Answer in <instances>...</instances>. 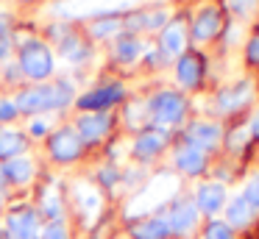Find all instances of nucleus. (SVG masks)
I'll list each match as a JSON object with an SVG mask.
<instances>
[{"label": "nucleus", "instance_id": "nucleus-34", "mask_svg": "<svg viewBox=\"0 0 259 239\" xmlns=\"http://www.w3.org/2000/svg\"><path fill=\"white\" fill-rule=\"evenodd\" d=\"M248 61L251 64H259V36H253L248 42Z\"/></svg>", "mask_w": 259, "mask_h": 239}, {"label": "nucleus", "instance_id": "nucleus-7", "mask_svg": "<svg viewBox=\"0 0 259 239\" xmlns=\"http://www.w3.org/2000/svg\"><path fill=\"white\" fill-rule=\"evenodd\" d=\"M164 220H167V225H170V233L184 236V233H190L192 228L198 225V206L192 203V200H176V203L170 206V211L164 214Z\"/></svg>", "mask_w": 259, "mask_h": 239}, {"label": "nucleus", "instance_id": "nucleus-2", "mask_svg": "<svg viewBox=\"0 0 259 239\" xmlns=\"http://www.w3.org/2000/svg\"><path fill=\"white\" fill-rule=\"evenodd\" d=\"M73 100V86L70 83H51V86H34V89H25L20 92V98L14 100L17 111H48V109H62Z\"/></svg>", "mask_w": 259, "mask_h": 239}, {"label": "nucleus", "instance_id": "nucleus-21", "mask_svg": "<svg viewBox=\"0 0 259 239\" xmlns=\"http://www.w3.org/2000/svg\"><path fill=\"white\" fill-rule=\"evenodd\" d=\"M167 233H170V225L164 217H148V220H140L131 228L134 239H164Z\"/></svg>", "mask_w": 259, "mask_h": 239}, {"label": "nucleus", "instance_id": "nucleus-37", "mask_svg": "<svg viewBox=\"0 0 259 239\" xmlns=\"http://www.w3.org/2000/svg\"><path fill=\"white\" fill-rule=\"evenodd\" d=\"M251 136H259V114H253L251 120Z\"/></svg>", "mask_w": 259, "mask_h": 239}, {"label": "nucleus", "instance_id": "nucleus-24", "mask_svg": "<svg viewBox=\"0 0 259 239\" xmlns=\"http://www.w3.org/2000/svg\"><path fill=\"white\" fill-rule=\"evenodd\" d=\"M25 148V136L20 131H12V128H0V159H17Z\"/></svg>", "mask_w": 259, "mask_h": 239}, {"label": "nucleus", "instance_id": "nucleus-25", "mask_svg": "<svg viewBox=\"0 0 259 239\" xmlns=\"http://www.w3.org/2000/svg\"><path fill=\"white\" fill-rule=\"evenodd\" d=\"M142 42L137 36H120L117 42H114V56H117L123 64H131V61H137L142 56Z\"/></svg>", "mask_w": 259, "mask_h": 239}, {"label": "nucleus", "instance_id": "nucleus-36", "mask_svg": "<svg viewBox=\"0 0 259 239\" xmlns=\"http://www.w3.org/2000/svg\"><path fill=\"white\" fill-rule=\"evenodd\" d=\"M101 175H103V181H106V183L117 181V172H112V170H101Z\"/></svg>", "mask_w": 259, "mask_h": 239}, {"label": "nucleus", "instance_id": "nucleus-10", "mask_svg": "<svg viewBox=\"0 0 259 239\" xmlns=\"http://www.w3.org/2000/svg\"><path fill=\"white\" fill-rule=\"evenodd\" d=\"M220 139H223V131H220L218 122L198 120V122H192V125L187 128V145L203 150V153H206V150H212V148H218Z\"/></svg>", "mask_w": 259, "mask_h": 239}, {"label": "nucleus", "instance_id": "nucleus-26", "mask_svg": "<svg viewBox=\"0 0 259 239\" xmlns=\"http://www.w3.org/2000/svg\"><path fill=\"white\" fill-rule=\"evenodd\" d=\"M123 28V20H117V17H103V20H95L92 22V36L95 39H106V36H114V33Z\"/></svg>", "mask_w": 259, "mask_h": 239}, {"label": "nucleus", "instance_id": "nucleus-16", "mask_svg": "<svg viewBox=\"0 0 259 239\" xmlns=\"http://www.w3.org/2000/svg\"><path fill=\"white\" fill-rule=\"evenodd\" d=\"M201 75H203V61L201 56L195 53H181L179 56V64H176V78L184 89H195L201 83Z\"/></svg>", "mask_w": 259, "mask_h": 239}, {"label": "nucleus", "instance_id": "nucleus-18", "mask_svg": "<svg viewBox=\"0 0 259 239\" xmlns=\"http://www.w3.org/2000/svg\"><path fill=\"white\" fill-rule=\"evenodd\" d=\"M159 44H162L164 56H181L187 47V28L184 22H167L162 28V36H159Z\"/></svg>", "mask_w": 259, "mask_h": 239}, {"label": "nucleus", "instance_id": "nucleus-27", "mask_svg": "<svg viewBox=\"0 0 259 239\" xmlns=\"http://www.w3.org/2000/svg\"><path fill=\"white\" fill-rule=\"evenodd\" d=\"M42 214L53 222H62V203H59V195L53 189L42 192Z\"/></svg>", "mask_w": 259, "mask_h": 239}, {"label": "nucleus", "instance_id": "nucleus-11", "mask_svg": "<svg viewBox=\"0 0 259 239\" xmlns=\"http://www.w3.org/2000/svg\"><path fill=\"white\" fill-rule=\"evenodd\" d=\"M220 25H223L220 11L214 9V6H206V9H201L195 14V20H192L190 36L195 39V42H209V39H214L220 33Z\"/></svg>", "mask_w": 259, "mask_h": 239}, {"label": "nucleus", "instance_id": "nucleus-8", "mask_svg": "<svg viewBox=\"0 0 259 239\" xmlns=\"http://www.w3.org/2000/svg\"><path fill=\"white\" fill-rule=\"evenodd\" d=\"M251 98H253L251 81H240V83H234V86L220 89L218 98H214V106H218V111H223V114H231V111L245 109V106L251 103Z\"/></svg>", "mask_w": 259, "mask_h": 239}, {"label": "nucleus", "instance_id": "nucleus-3", "mask_svg": "<svg viewBox=\"0 0 259 239\" xmlns=\"http://www.w3.org/2000/svg\"><path fill=\"white\" fill-rule=\"evenodd\" d=\"M137 0H59L51 6V11L64 20H75V17H112L117 11L131 9Z\"/></svg>", "mask_w": 259, "mask_h": 239}, {"label": "nucleus", "instance_id": "nucleus-9", "mask_svg": "<svg viewBox=\"0 0 259 239\" xmlns=\"http://www.w3.org/2000/svg\"><path fill=\"white\" fill-rule=\"evenodd\" d=\"M125 94V89L120 86V83H106V86H98L92 89V92H87L84 98H78V106L87 111H103L109 109V106L120 103Z\"/></svg>", "mask_w": 259, "mask_h": 239}, {"label": "nucleus", "instance_id": "nucleus-15", "mask_svg": "<svg viewBox=\"0 0 259 239\" xmlns=\"http://www.w3.org/2000/svg\"><path fill=\"white\" fill-rule=\"evenodd\" d=\"M195 206H198V211L214 217L226 206V189H223V183H214V181L201 183V186H198V192H195Z\"/></svg>", "mask_w": 259, "mask_h": 239}, {"label": "nucleus", "instance_id": "nucleus-22", "mask_svg": "<svg viewBox=\"0 0 259 239\" xmlns=\"http://www.w3.org/2000/svg\"><path fill=\"white\" fill-rule=\"evenodd\" d=\"M226 220H229V225H237V228H245L253 220V209L245 203L242 195H237L226 203Z\"/></svg>", "mask_w": 259, "mask_h": 239}, {"label": "nucleus", "instance_id": "nucleus-14", "mask_svg": "<svg viewBox=\"0 0 259 239\" xmlns=\"http://www.w3.org/2000/svg\"><path fill=\"white\" fill-rule=\"evenodd\" d=\"M73 200H75V209L81 211L87 222H95L98 211H101V192H98L92 183H73Z\"/></svg>", "mask_w": 259, "mask_h": 239}, {"label": "nucleus", "instance_id": "nucleus-23", "mask_svg": "<svg viewBox=\"0 0 259 239\" xmlns=\"http://www.w3.org/2000/svg\"><path fill=\"white\" fill-rule=\"evenodd\" d=\"M3 175L12 183H28L31 175H34V164H31V159H25V156L9 159L6 164H3Z\"/></svg>", "mask_w": 259, "mask_h": 239}, {"label": "nucleus", "instance_id": "nucleus-35", "mask_svg": "<svg viewBox=\"0 0 259 239\" xmlns=\"http://www.w3.org/2000/svg\"><path fill=\"white\" fill-rule=\"evenodd\" d=\"M31 133H34V136H45L48 133V120H34L31 122Z\"/></svg>", "mask_w": 259, "mask_h": 239}, {"label": "nucleus", "instance_id": "nucleus-6", "mask_svg": "<svg viewBox=\"0 0 259 239\" xmlns=\"http://www.w3.org/2000/svg\"><path fill=\"white\" fill-rule=\"evenodd\" d=\"M81 136L75 128H59L56 133L51 136L48 148H51V156L56 161H75L81 156Z\"/></svg>", "mask_w": 259, "mask_h": 239}, {"label": "nucleus", "instance_id": "nucleus-20", "mask_svg": "<svg viewBox=\"0 0 259 239\" xmlns=\"http://www.w3.org/2000/svg\"><path fill=\"white\" fill-rule=\"evenodd\" d=\"M167 20H170L167 9H151V11H140V14L128 17L123 25L131 28V31H156V28L167 25Z\"/></svg>", "mask_w": 259, "mask_h": 239}, {"label": "nucleus", "instance_id": "nucleus-5", "mask_svg": "<svg viewBox=\"0 0 259 239\" xmlns=\"http://www.w3.org/2000/svg\"><path fill=\"white\" fill-rule=\"evenodd\" d=\"M20 67H23V72L28 78L42 81V78H48L53 72V53L42 42H28L20 50Z\"/></svg>", "mask_w": 259, "mask_h": 239}, {"label": "nucleus", "instance_id": "nucleus-13", "mask_svg": "<svg viewBox=\"0 0 259 239\" xmlns=\"http://www.w3.org/2000/svg\"><path fill=\"white\" fill-rule=\"evenodd\" d=\"M9 225V233H12L14 239H39V217H36V211L31 209H20V211H12L6 220Z\"/></svg>", "mask_w": 259, "mask_h": 239}, {"label": "nucleus", "instance_id": "nucleus-4", "mask_svg": "<svg viewBox=\"0 0 259 239\" xmlns=\"http://www.w3.org/2000/svg\"><path fill=\"white\" fill-rule=\"evenodd\" d=\"M148 111L159 125H179L187 114V100L173 89H162L148 100Z\"/></svg>", "mask_w": 259, "mask_h": 239}, {"label": "nucleus", "instance_id": "nucleus-38", "mask_svg": "<svg viewBox=\"0 0 259 239\" xmlns=\"http://www.w3.org/2000/svg\"><path fill=\"white\" fill-rule=\"evenodd\" d=\"M3 183H6V175H3V167H0V189H3Z\"/></svg>", "mask_w": 259, "mask_h": 239}, {"label": "nucleus", "instance_id": "nucleus-31", "mask_svg": "<svg viewBox=\"0 0 259 239\" xmlns=\"http://www.w3.org/2000/svg\"><path fill=\"white\" fill-rule=\"evenodd\" d=\"M62 53L67 56L70 61H78L81 56H84V47L78 44V39H64V44H62Z\"/></svg>", "mask_w": 259, "mask_h": 239}, {"label": "nucleus", "instance_id": "nucleus-12", "mask_svg": "<svg viewBox=\"0 0 259 239\" xmlns=\"http://www.w3.org/2000/svg\"><path fill=\"white\" fill-rule=\"evenodd\" d=\"M109 128H112V120L106 111H87V114H81L75 131H78L81 142H101L109 133Z\"/></svg>", "mask_w": 259, "mask_h": 239}, {"label": "nucleus", "instance_id": "nucleus-32", "mask_svg": "<svg viewBox=\"0 0 259 239\" xmlns=\"http://www.w3.org/2000/svg\"><path fill=\"white\" fill-rule=\"evenodd\" d=\"M39 239H67V228H64L62 222H51V225L42 231Z\"/></svg>", "mask_w": 259, "mask_h": 239}, {"label": "nucleus", "instance_id": "nucleus-29", "mask_svg": "<svg viewBox=\"0 0 259 239\" xmlns=\"http://www.w3.org/2000/svg\"><path fill=\"white\" fill-rule=\"evenodd\" d=\"M203 239H234V231H231V225H226V222L212 220V222L206 225V233H203Z\"/></svg>", "mask_w": 259, "mask_h": 239}, {"label": "nucleus", "instance_id": "nucleus-19", "mask_svg": "<svg viewBox=\"0 0 259 239\" xmlns=\"http://www.w3.org/2000/svg\"><path fill=\"white\" fill-rule=\"evenodd\" d=\"M176 167H179L184 175H201L206 170V153L192 145H181L176 150Z\"/></svg>", "mask_w": 259, "mask_h": 239}, {"label": "nucleus", "instance_id": "nucleus-1", "mask_svg": "<svg viewBox=\"0 0 259 239\" xmlns=\"http://www.w3.org/2000/svg\"><path fill=\"white\" fill-rule=\"evenodd\" d=\"M176 192H179V178L170 175V172H159V175L151 178L148 186L128 203L125 214H128V217H142V214H148V211L159 209L162 203H167Z\"/></svg>", "mask_w": 259, "mask_h": 239}, {"label": "nucleus", "instance_id": "nucleus-28", "mask_svg": "<svg viewBox=\"0 0 259 239\" xmlns=\"http://www.w3.org/2000/svg\"><path fill=\"white\" fill-rule=\"evenodd\" d=\"M242 198H245V203L253 209V214L259 211V172L253 178H248V183H245V189H242Z\"/></svg>", "mask_w": 259, "mask_h": 239}, {"label": "nucleus", "instance_id": "nucleus-30", "mask_svg": "<svg viewBox=\"0 0 259 239\" xmlns=\"http://www.w3.org/2000/svg\"><path fill=\"white\" fill-rule=\"evenodd\" d=\"M256 6H259V0H229V9L237 17H251L256 11Z\"/></svg>", "mask_w": 259, "mask_h": 239}, {"label": "nucleus", "instance_id": "nucleus-33", "mask_svg": "<svg viewBox=\"0 0 259 239\" xmlns=\"http://www.w3.org/2000/svg\"><path fill=\"white\" fill-rule=\"evenodd\" d=\"M17 117V106L12 103V100H3L0 98V122H9Z\"/></svg>", "mask_w": 259, "mask_h": 239}, {"label": "nucleus", "instance_id": "nucleus-17", "mask_svg": "<svg viewBox=\"0 0 259 239\" xmlns=\"http://www.w3.org/2000/svg\"><path fill=\"white\" fill-rule=\"evenodd\" d=\"M167 145V133L159 131V128H151V131H142L134 142V156L140 161H151L153 156L162 153V148Z\"/></svg>", "mask_w": 259, "mask_h": 239}]
</instances>
